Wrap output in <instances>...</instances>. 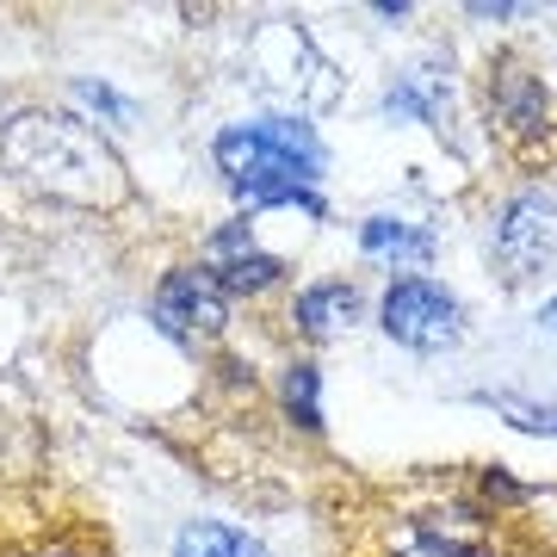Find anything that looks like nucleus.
Masks as SVG:
<instances>
[{"instance_id": "f03ea898", "label": "nucleus", "mask_w": 557, "mask_h": 557, "mask_svg": "<svg viewBox=\"0 0 557 557\" xmlns=\"http://www.w3.org/2000/svg\"><path fill=\"white\" fill-rule=\"evenodd\" d=\"M218 168L230 193L248 205H304L310 218L322 211V199L310 193L322 174V143L304 119L230 124L218 137Z\"/></svg>"}, {"instance_id": "9d476101", "label": "nucleus", "mask_w": 557, "mask_h": 557, "mask_svg": "<svg viewBox=\"0 0 557 557\" xmlns=\"http://www.w3.org/2000/svg\"><path fill=\"white\" fill-rule=\"evenodd\" d=\"M354 317H359L354 285H310V292L298 298V322H304V335H317V341L341 335V329H347Z\"/></svg>"}, {"instance_id": "0eeeda50", "label": "nucleus", "mask_w": 557, "mask_h": 557, "mask_svg": "<svg viewBox=\"0 0 557 557\" xmlns=\"http://www.w3.org/2000/svg\"><path fill=\"white\" fill-rule=\"evenodd\" d=\"M205 273L218 278V292H267L278 278V260L267 248H255L248 223H223L218 236L205 242Z\"/></svg>"}, {"instance_id": "4468645a", "label": "nucleus", "mask_w": 557, "mask_h": 557, "mask_svg": "<svg viewBox=\"0 0 557 557\" xmlns=\"http://www.w3.org/2000/svg\"><path fill=\"white\" fill-rule=\"evenodd\" d=\"M403 557H483L471 539H446V533H421L416 539V552H403Z\"/></svg>"}, {"instance_id": "dca6fc26", "label": "nucleus", "mask_w": 557, "mask_h": 557, "mask_svg": "<svg viewBox=\"0 0 557 557\" xmlns=\"http://www.w3.org/2000/svg\"><path fill=\"white\" fill-rule=\"evenodd\" d=\"M539 329H545V335H557V298L545 304V310H539Z\"/></svg>"}, {"instance_id": "7ed1b4c3", "label": "nucleus", "mask_w": 557, "mask_h": 557, "mask_svg": "<svg viewBox=\"0 0 557 557\" xmlns=\"http://www.w3.org/2000/svg\"><path fill=\"white\" fill-rule=\"evenodd\" d=\"M248 62L260 69L267 87L292 94L298 106H329L335 100V69L317 57V44L304 38L298 25H260L255 44H248Z\"/></svg>"}, {"instance_id": "20e7f679", "label": "nucleus", "mask_w": 557, "mask_h": 557, "mask_svg": "<svg viewBox=\"0 0 557 557\" xmlns=\"http://www.w3.org/2000/svg\"><path fill=\"white\" fill-rule=\"evenodd\" d=\"M384 335L403 341L409 354H440V347H453L465 335V310L458 298H446L434 278H397L391 292H384Z\"/></svg>"}, {"instance_id": "39448f33", "label": "nucleus", "mask_w": 557, "mask_h": 557, "mask_svg": "<svg viewBox=\"0 0 557 557\" xmlns=\"http://www.w3.org/2000/svg\"><path fill=\"white\" fill-rule=\"evenodd\" d=\"M552 255H557V205L527 193L496 223V267H502V278L520 285V278H533Z\"/></svg>"}, {"instance_id": "ddd939ff", "label": "nucleus", "mask_w": 557, "mask_h": 557, "mask_svg": "<svg viewBox=\"0 0 557 557\" xmlns=\"http://www.w3.org/2000/svg\"><path fill=\"white\" fill-rule=\"evenodd\" d=\"M285 409L304 421V428H322V403H317V366H292L285 372Z\"/></svg>"}, {"instance_id": "1a4fd4ad", "label": "nucleus", "mask_w": 557, "mask_h": 557, "mask_svg": "<svg viewBox=\"0 0 557 557\" xmlns=\"http://www.w3.org/2000/svg\"><path fill=\"white\" fill-rule=\"evenodd\" d=\"M446 106H453V69L446 62H416L409 75H397V87L384 94V112L391 119H416L428 131L446 124Z\"/></svg>"}, {"instance_id": "423d86ee", "label": "nucleus", "mask_w": 557, "mask_h": 557, "mask_svg": "<svg viewBox=\"0 0 557 557\" xmlns=\"http://www.w3.org/2000/svg\"><path fill=\"white\" fill-rule=\"evenodd\" d=\"M156 322H161V335H174V341H211L223 329L218 278L193 273V267L168 273L161 278V292H156Z\"/></svg>"}, {"instance_id": "f257e3e1", "label": "nucleus", "mask_w": 557, "mask_h": 557, "mask_svg": "<svg viewBox=\"0 0 557 557\" xmlns=\"http://www.w3.org/2000/svg\"><path fill=\"white\" fill-rule=\"evenodd\" d=\"M0 161L38 186L50 199L69 205H119L124 199V168L87 124L50 119V112H20L0 131Z\"/></svg>"}, {"instance_id": "2eb2a0df", "label": "nucleus", "mask_w": 557, "mask_h": 557, "mask_svg": "<svg viewBox=\"0 0 557 557\" xmlns=\"http://www.w3.org/2000/svg\"><path fill=\"white\" fill-rule=\"evenodd\" d=\"M75 94L87 106H100V112H112V119H124V100L112 94V87H94V81H75Z\"/></svg>"}, {"instance_id": "6e6552de", "label": "nucleus", "mask_w": 557, "mask_h": 557, "mask_svg": "<svg viewBox=\"0 0 557 557\" xmlns=\"http://www.w3.org/2000/svg\"><path fill=\"white\" fill-rule=\"evenodd\" d=\"M490 106H496V124L508 137H539L545 131V87L515 57H502L490 69Z\"/></svg>"}, {"instance_id": "f8f14e48", "label": "nucleus", "mask_w": 557, "mask_h": 557, "mask_svg": "<svg viewBox=\"0 0 557 557\" xmlns=\"http://www.w3.org/2000/svg\"><path fill=\"white\" fill-rule=\"evenodd\" d=\"M174 557H267L248 533H236V527H223V520H193L186 533H180Z\"/></svg>"}, {"instance_id": "9b49d317", "label": "nucleus", "mask_w": 557, "mask_h": 557, "mask_svg": "<svg viewBox=\"0 0 557 557\" xmlns=\"http://www.w3.org/2000/svg\"><path fill=\"white\" fill-rule=\"evenodd\" d=\"M359 242H366V255H379V260H428L434 255V236L403 218H366Z\"/></svg>"}]
</instances>
